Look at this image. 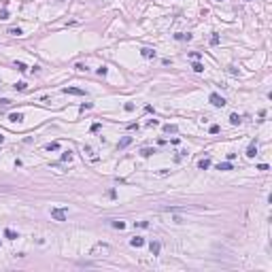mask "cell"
Masks as SVG:
<instances>
[{
  "instance_id": "9",
  "label": "cell",
  "mask_w": 272,
  "mask_h": 272,
  "mask_svg": "<svg viewBox=\"0 0 272 272\" xmlns=\"http://www.w3.org/2000/svg\"><path fill=\"white\" fill-rule=\"evenodd\" d=\"M130 142H132V136H123V138H121L119 142H117V149H125Z\"/></svg>"
},
{
  "instance_id": "17",
  "label": "cell",
  "mask_w": 272,
  "mask_h": 272,
  "mask_svg": "<svg viewBox=\"0 0 272 272\" xmlns=\"http://www.w3.org/2000/svg\"><path fill=\"white\" fill-rule=\"evenodd\" d=\"M111 225L115 230H125V221H119V219H115V221H111Z\"/></svg>"
},
{
  "instance_id": "11",
  "label": "cell",
  "mask_w": 272,
  "mask_h": 272,
  "mask_svg": "<svg viewBox=\"0 0 272 272\" xmlns=\"http://www.w3.org/2000/svg\"><path fill=\"white\" fill-rule=\"evenodd\" d=\"M4 236H6L9 240H17V238H19V234H17L15 230H11V228H6V230H4Z\"/></svg>"
},
{
  "instance_id": "24",
  "label": "cell",
  "mask_w": 272,
  "mask_h": 272,
  "mask_svg": "<svg viewBox=\"0 0 272 272\" xmlns=\"http://www.w3.org/2000/svg\"><path fill=\"white\" fill-rule=\"evenodd\" d=\"M136 228H149V221H134Z\"/></svg>"
},
{
  "instance_id": "19",
  "label": "cell",
  "mask_w": 272,
  "mask_h": 272,
  "mask_svg": "<svg viewBox=\"0 0 272 272\" xmlns=\"http://www.w3.org/2000/svg\"><path fill=\"white\" fill-rule=\"evenodd\" d=\"M15 68L19 70V72H26V70H28V66H26L23 62H15Z\"/></svg>"
},
{
  "instance_id": "23",
  "label": "cell",
  "mask_w": 272,
  "mask_h": 272,
  "mask_svg": "<svg viewBox=\"0 0 272 272\" xmlns=\"http://www.w3.org/2000/svg\"><path fill=\"white\" fill-rule=\"evenodd\" d=\"M192 68H194L196 72H204V66L200 64V62H194V66H192Z\"/></svg>"
},
{
  "instance_id": "10",
  "label": "cell",
  "mask_w": 272,
  "mask_h": 272,
  "mask_svg": "<svg viewBox=\"0 0 272 272\" xmlns=\"http://www.w3.org/2000/svg\"><path fill=\"white\" fill-rule=\"evenodd\" d=\"M140 56L142 58H155V51H153L151 47H142L140 49Z\"/></svg>"
},
{
  "instance_id": "15",
  "label": "cell",
  "mask_w": 272,
  "mask_h": 272,
  "mask_svg": "<svg viewBox=\"0 0 272 272\" xmlns=\"http://www.w3.org/2000/svg\"><path fill=\"white\" fill-rule=\"evenodd\" d=\"M6 34H11V36H23V30L21 28H9Z\"/></svg>"
},
{
  "instance_id": "20",
  "label": "cell",
  "mask_w": 272,
  "mask_h": 272,
  "mask_svg": "<svg viewBox=\"0 0 272 272\" xmlns=\"http://www.w3.org/2000/svg\"><path fill=\"white\" fill-rule=\"evenodd\" d=\"M26 87H28V83H26V81H19V83L15 85V89H17V92H23Z\"/></svg>"
},
{
  "instance_id": "30",
  "label": "cell",
  "mask_w": 272,
  "mask_h": 272,
  "mask_svg": "<svg viewBox=\"0 0 272 272\" xmlns=\"http://www.w3.org/2000/svg\"><path fill=\"white\" fill-rule=\"evenodd\" d=\"M189 58H192V60H200V53H198V51H192V53H189Z\"/></svg>"
},
{
  "instance_id": "7",
  "label": "cell",
  "mask_w": 272,
  "mask_h": 272,
  "mask_svg": "<svg viewBox=\"0 0 272 272\" xmlns=\"http://www.w3.org/2000/svg\"><path fill=\"white\" fill-rule=\"evenodd\" d=\"M9 121H11V123H21L23 121V115L21 113H11V115H9Z\"/></svg>"
},
{
  "instance_id": "16",
  "label": "cell",
  "mask_w": 272,
  "mask_h": 272,
  "mask_svg": "<svg viewBox=\"0 0 272 272\" xmlns=\"http://www.w3.org/2000/svg\"><path fill=\"white\" fill-rule=\"evenodd\" d=\"M153 153H155V149H151V147H145V149H140V155H142V157H151Z\"/></svg>"
},
{
  "instance_id": "13",
  "label": "cell",
  "mask_w": 272,
  "mask_h": 272,
  "mask_svg": "<svg viewBox=\"0 0 272 272\" xmlns=\"http://www.w3.org/2000/svg\"><path fill=\"white\" fill-rule=\"evenodd\" d=\"M234 166H232V162H221V164H217V170H223V172H228V170H232Z\"/></svg>"
},
{
  "instance_id": "36",
  "label": "cell",
  "mask_w": 272,
  "mask_h": 272,
  "mask_svg": "<svg viewBox=\"0 0 272 272\" xmlns=\"http://www.w3.org/2000/svg\"><path fill=\"white\" fill-rule=\"evenodd\" d=\"M2 142H4V136H2V134H0V145H2Z\"/></svg>"
},
{
  "instance_id": "31",
  "label": "cell",
  "mask_w": 272,
  "mask_h": 272,
  "mask_svg": "<svg viewBox=\"0 0 272 272\" xmlns=\"http://www.w3.org/2000/svg\"><path fill=\"white\" fill-rule=\"evenodd\" d=\"M11 104V100H9V98H2V100H0V106H9Z\"/></svg>"
},
{
  "instance_id": "2",
  "label": "cell",
  "mask_w": 272,
  "mask_h": 272,
  "mask_svg": "<svg viewBox=\"0 0 272 272\" xmlns=\"http://www.w3.org/2000/svg\"><path fill=\"white\" fill-rule=\"evenodd\" d=\"M208 100H211V104H213V106H219V108H223L225 104H228V102H225V98H223V96L215 94V92H213L211 96H208Z\"/></svg>"
},
{
  "instance_id": "28",
  "label": "cell",
  "mask_w": 272,
  "mask_h": 272,
  "mask_svg": "<svg viewBox=\"0 0 272 272\" xmlns=\"http://www.w3.org/2000/svg\"><path fill=\"white\" fill-rule=\"evenodd\" d=\"M94 104L92 102H83V104H81V111H87V108H92Z\"/></svg>"
},
{
  "instance_id": "25",
  "label": "cell",
  "mask_w": 272,
  "mask_h": 272,
  "mask_svg": "<svg viewBox=\"0 0 272 272\" xmlns=\"http://www.w3.org/2000/svg\"><path fill=\"white\" fill-rule=\"evenodd\" d=\"M219 125H211V128H208V132H211V134H219Z\"/></svg>"
},
{
  "instance_id": "12",
  "label": "cell",
  "mask_w": 272,
  "mask_h": 272,
  "mask_svg": "<svg viewBox=\"0 0 272 272\" xmlns=\"http://www.w3.org/2000/svg\"><path fill=\"white\" fill-rule=\"evenodd\" d=\"M198 168H200V170H208V168H211V159H208V157L200 159V162H198Z\"/></svg>"
},
{
  "instance_id": "32",
  "label": "cell",
  "mask_w": 272,
  "mask_h": 272,
  "mask_svg": "<svg viewBox=\"0 0 272 272\" xmlns=\"http://www.w3.org/2000/svg\"><path fill=\"white\" fill-rule=\"evenodd\" d=\"M100 128H102L100 123H94V125H92V128H89V130H92V132H98V130H100Z\"/></svg>"
},
{
  "instance_id": "33",
  "label": "cell",
  "mask_w": 272,
  "mask_h": 272,
  "mask_svg": "<svg viewBox=\"0 0 272 272\" xmlns=\"http://www.w3.org/2000/svg\"><path fill=\"white\" fill-rule=\"evenodd\" d=\"M123 108H125V111H128V113H130V111H134V104H132V102H128V104H125Z\"/></svg>"
},
{
  "instance_id": "18",
  "label": "cell",
  "mask_w": 272,
  "mask_h": 272,
  "mask_svg": "<svg viewBox=\"0 0 272 272\" xmlns=\"http://www.w3.org/2000/svg\"><path fill=\"white\" fill-rule=\"evenodd\" d=\"M177 41H192V34H183V32H177L174 34Z\"/></svg>"
},
{
  "instance_id": "35",
  "label": "cell",
  "mask_w": 272,
  "mask_h": 272,
  "mask_svg": "<svg viewBox=\"0 0 272 272\" xmlns=\"http://www.w3.org/2000/svg\"><path fill=\"white\" fill-rule=\"evenodd\" d=\"M75 68H77V70H87V66H85V64H77Z\"/></svg>"
},
{
  "instance_id": "1",
  "label": "cell",
  "mask_w": 272,
  "mask_h": 272,
  "mask_svg": "<svg viewBox=\"0 0 272 272\" xmlns=\"http://www.w3.org/2000/svg\"><path fill=\"white\" fill-rule=\"evenodd\" d=\"M51 217L56 221H66L68 219V208H51Z\"/></svg>"
},
{
  "instance_id": "5",
  "label": "cell",
  "mask_w": 272,
  "mask_h": 272,
  "mask_svg": "<svg viewBox=\"0 0 272 272\" xmlns=\"http://www.w3.org/2000/svg\"><path fill=\"white\" fill-rule=\"evenodd\" d=\"M130 244H132V247H136V249H140L142 244H145V238L142 236H134V238H130Z\"/></svg>"
},
{
  "instance_id": "29",
  "label": "cell",
  "mask_w": 272,
  "mask_h": 272,
  "mask_svg": "<svg viewBox=\"0 0 272 272\" xmlns=\"http://www.w3.org/2000/svg\"><path fill=\"white\" fill-rule=\"evenodd\" d=\"M211 45H219V36H217V34L211 36Z\"/></svg>"
},
{
  "instance_id": "22",
  "label": "cell",
  "mask_w": 272,
  "mask_h": 272,
  "mask_svg": "<svg viewBox=\"0 0 272 272\" xmlns=\"http://www.w3.org/2000/svg\"><path fill=\"white\" fill-rule=\"evenodd\" d=\"M72 159V151H66V153H62V162H70Z\"/></svg>"
},
{
  "instance_id": "8",
  "label": "cell",
  "mask_w": 272,
  "mask_h": 272,
  "mask_svg": "<svg viewBox=\"0 0 272 272\" xmlns=\"http://www.w3.org/2000/svg\"><path fill=\"white\" fill-rule=\"evenodd\" d=\"M164 132H166V134H177V132H179V125H177V123H166V125H164Z\"/></svg>"
},
{
  "instance_id": "14",
  "label": "cell",
  "mask_w": 272,
  "mask_h": 272,
  "mask_svg": "<svg viewBox=\"0 0 272 272\" xmlns=\"http://www.w3.org/2000/svg\"><path fill=\"white\" fill-rule=\"evenodd\" d=\"M230 123H232V125H240V123H242L240 115H238V113H232V115H230Z\"/></svg>"
},
{
  "instance_id": "27",
  "label": "cell",
  "mask_w": 272,
  "mask_h": 272,
  "mask_svg": "<svg viewBox=\"0 0 272 272\" xmlns=\"http://www.w3.org/2000/svg\"><path fill=\"white\" fill-rule=\"evenodd\" d=\"M0 19H9V11H6V9L0 11Z\"/></svg>"
},
{
  "instance_id": "37",
  "label": "cell",
  "mask_w": 272,
  "mask_h": 272,
  "mask_svg": "<svg viewBox=\"0 0 272 272\" xmlns=\"http://www.w3.org/2000/svg\"><path fill=\"white\" fill-rule=\"evenodd\" d=\"M217 2H221V0H217Z\"/></svg>"
},
{
  "instance_id": "34",
  "label": "cell",
  "mask_w": 272,
  "mask_h": 272,
  "mask_svg": "<svg viewBox=\"0 0 272 272\" xmlns=\"http://www.w3.org/2000/svg\"><path fill=\"white\" fill-rule=\"evenodd\" d=\"M257 170H261V172H266V170H268V164H259V166H257Z\"/></svg>"
},
{
  "instance_id": "26",
  "label": "cell",
  "mask_w": 272,
  "mask_h": 272,
  "mask_svg": "<svg viewBox=\"0 0 272 272\" xmlns=\"http://www.w3.org/2000/svg\"><path fill=\"white\" fill-rule=\"evenodd\" d=\"M106 72H108V68H106V66H100V68H98V75H100V77H104Z\"/></svg>"
},
{
  "instance_id": "4",
  "label": "cell",
  "mask_w": 272,
  "mask_h": 272,
  "mask_svg": "<svg viewBox=\"0 0 272 272\" xmlns=\"http://www.w3.org/2000/svg\"><path fill=\"white\" fill-rule=\"evenodd\" d=\"M149 249H151V255H159V249H162V244L157 240H151L149 242Z\"/></svg>"
},
{
  "instance_id": "6",
  "label": "cell",
  "mask_w": 272,
  "mask_h": 272,
  "mask_svg": "<svg viewBox=\"0 0 272 272\" xmlns=\"http://www.w3.org/2000/svg\"><path fill=\"white\" fill-rule=\"evenodd\" d=\"M255 155H257V142L253 140L249 145V149H247V157H255Z\"/></svg>"
},
{
  "instance_id": "3",
  "label": "cell",
  "mask_w": 272,
  "mask_h": 272,
  "mask_svg": "<svg viewBox=\"0 0 272 272\" xmlns=\"http://www.w3.org/2000/svg\"><path fill=\"white\" fill-rule=\"evenodd\" d=\"M62 92H64V94H72V96H85V92L79 89V87H64Z\"/></svg>"
},
{
  "instance_id": "21",
  "label": "cell",
  "mask_w": 272,
  "mask_h": 272,
  "mask_svg": "<svg viewBox=\"0 0 272 272\" xmlns=\"http://www.w3.org/2000/svg\"><path fill=\"white\" fill-rule=\"evenodd\" d=\"M60 149V142H49L47 145V151H58Z\"/></svg>"
}]
</instances>
